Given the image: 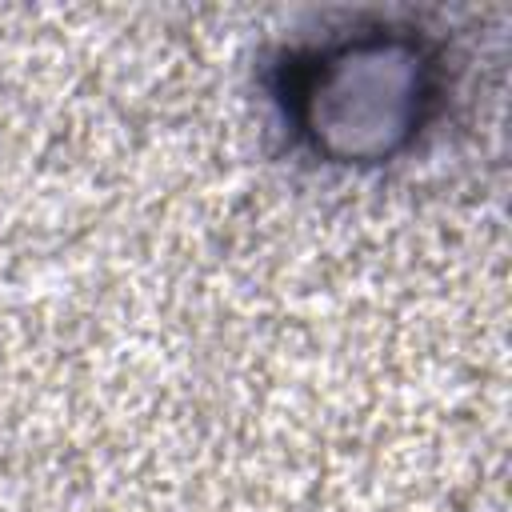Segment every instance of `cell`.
I'll return each instance as SVG.
<instances>
[{
	"label": "cell",
	"mask_w": 512,
	"mask_h": 512,
	"mask_svg": "<svg viewBox=\"0 0 512 512\" xmlns=\"http://www.w3.org/2000/svg\"><path fill=\"white\" fill-rule=\"evenodd\" d=\"M440 68L408 32H360L296 64L288 104L308 148L332 164H384L428 124Z\"/></svg>",
	"instance_id": "1"
}]
</instances>
